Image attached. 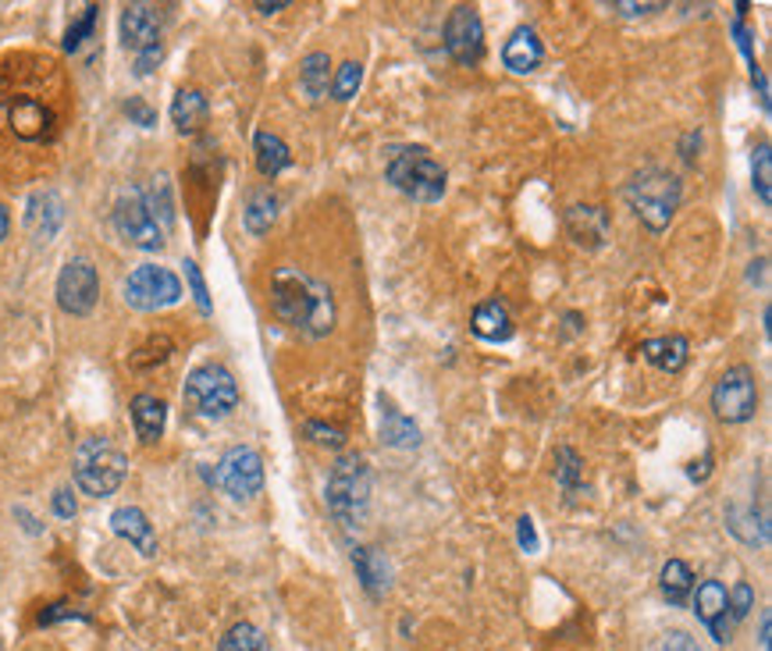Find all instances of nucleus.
<instances>
[{"label": "nucleus", "instance_id": "412c9836", "mask_svg": "<svg viewBox=\"0 0 772 651\" xmlns=\"http://www.w3.org/2000/svg\"><path fill=\"white\" fill-rule=\"evenodd\" d=\"M353 570L360 577L364 591L370 599H381L384 591H389V559H384V552L378 548H367V545H356L353 548Z\"/></svg>", "mask_w": 772, "mask_h": 651}, {"label": "nucleus", "instance_id": "aec40b11", "mask_svg": "<svg viewBox=\"0 0 772 651\" xmlns=\"http://www.w3.org/2000/svg\"><path fill=\"white\" fill-rule=\"evenodd\" d=\"M471 328H474V335L480 342H488V345H502V342L513 339V317H509V310L502 307L499 299L480 303V307L474 310V317H471Z\"/></svg>", "mask_w": 772, "mask_h": 651}, {"label": "nucleus", "instance_id": "7c9ffc66", "mask_svg": "<svg viewBox=\"0 0 772 651\" xmlns=\"http://www.w3.org/2000/svg\"><path fill=\"white\" fill-rule=\"evenodd\" d=\"M217 651H268V637L253 623H231L221 637Z\"/></svg>", "mask_w": 772, "mask_h": 651}, {"label": "nucleus", "instance_id": "72a5a7b5", "mask_svg": "<svg viewBox=\"0 0 772 651\" xmlns=\"http://www.w3.org/2000/svg\"><path fill=\"white\" fill-rule=\"evenodd\" d=\"M556 481L562 484V492H577V484L584 481V463L573 449L562 446L556 452Z\"/></svg>", "mask_w": 772, "mask_h": 651}, {"label": "nucleus", "instance_id": "09e8293b", "mask_svg": "<svg viewBox=\"0 0 772 651\" xmlns=\"http://www.w3.org/2000/svg\"><path fill=\"white\" fill-rule=\"evenodd\" d=\"M709 474H712V452H705V460L691 463V470H687V477H691V481H705Z\"/></svg>", "mask_w": 772, "mask_h": 651}, {"label": "nucleus", "instance_id": "5701e85b", "mask_svg": "<svg viewBox=\"0 0 772 651\" xmlns=\"http://www.w3.org/2000/svg\"><path fill=\"white\" fill-rule=\"evenodd\" d=\"M381 441L389 449H417L420 427L413 424L403 410H395L389 399H381Z\"/></svg>", "mask_w": 772, "mask_h": 651}, {"label": "nucleus", "instance_id": "a878e982", "mask_svg": "<svg viewBox=\"0 0 772 651\" xmlns=\"http://www.w3.org/2000/svg\"><path fill=\"white\" fill-rule=\"evenodd\" d=\"M206 96L200 90H178L175 93V104H171V121H175V129L182 132V135H192V132H200L203 129V121H206Z\"/></svg>", "mask_w": 772, "mask_h": 651}, {"label": "nucleus", "instance_id": "864d4df0", "mask_svg": "<svg viewBox=\"0 0 772 651\" xmlns=\"http://www.w3.org/2000/svg\"><path fill=\"white\" fill-rule=\"evenodd\" d=\"M288 4H285V0H282V4H257V11H260V15H274V11H285Z\"/></svg>", "mask_w": 772, "mask_h": 651}, {"label": "nucleus", "instance_id": "79ce46f5", "mask_svg": "<svg viewBox=\"0 0 772 651\" xmlns=\"http://www.w3.org/2000/svg\"><path fill=\"white\" fill-rule=\"evenodd\" d=\"M54 517H61V520H72L75 512H79V502H75V495H72V488H58L54 492Z\"/></svg>", "mask_w": 772, "mask_h": 651}, {"label": "nucleus", "instance_id": "a18cd8bd", "mask_svg": "<svg viewBox=\"0 0 772 651\" xmlns=\"http://www.w3.org/2000/svg\"><path fill=\"white\" fill-rule=\"evenodd\" d=\"M161 58H164V50H161V47L135 54V75H150V72H154V68L161 64Z\"/></svg>", "mask_w": 772, "mask_h": 651}, {"label": "nucleus", "instance_id": "f03ea898", "mask_svg": "<svg viewBox=\"0 0 772 651\" xmlns=\"http://www.w3.org/2000/svg\"><path fill=\"white\" fill-rule=\"evenodd\" d=\"M328 512L335 517L346 531H360L370 517V466L360 452L339 455L335 466L328 474L324 488Z\"/></svg>", "mask_w": 772, "mask_h": 651}, {"label": "nucleus", "instance_id": "de8ad7c7", "mask_svg": "<svg viewBox=\"0 0 772 651\" xmlns=\"http://www.w3.org/2000/svg\"><path fill=\"white\" fill-rule=\"evenodd\" d=\"M623 19H641V15H652V11H662L666 4H613Z\"/></svg>", "mask_w": 772, "mask_h": 651}, {"label": "nucleus", "instance_id": "e433bc0d", "mask_svg": "<svg viewBox=\"0 0 772 651\" xmlns=\"http://www.w3.org/2000/svg\"><path fill=\"white\" fill-rule=\"evenodd\" d=\"M96 15H100V8H93V4H90L86 11H82V19H79V22L72 25V29H68V33H64V50H68V54H72V50H79V47H82V39H86V36L93 33V25H96Z\"/></svg>", "mask_w": 772, "mask_h": 651}, {"label": "nucleus", "instance_id": "39448f33", "mask_svg": "<svg viewBox=\"0 0 772 651\" xmlns=\"http://www.w3.org/2000/svg\"><path fill=\"white\" fill-rule=\"evenodd\" d=\"M384 175L403 197L417 203H438L449 186L446 168L424 146H395L389 154V164H384Z\"/></svg>", "mask_w": 772, "mask_h": 651}, {"label": "nucleus", "instance_id": "f257e3e1", "mask_svg": "<svg viewBox=\"0 0 772 651\" xmlns=\"http://www.w3.org/2000/svg\"><path fill=\"white\" fill-rule=\"evenodd\" d=\"M271 310L302 339H328L335 331V293L299 268H278L271 279Z\"/></svg>", "mask_w": 772, "mask_h": 651}, {"label": "nucleus", "instance_id": "6ab92c4d", "mask_svg": "<svg viewBox=\"0 0 772 651\" xmlns=\"http://www.w3.org/2000/svg\"><path fill=\"white\" fill-rule=\"evenodd\" d=\"M641 356L662 374H680L687 367V356H691V342L684 335H662V339H648L641 345Z\"/></svg>", "mask_w": 772, "mask_h": 651}, {"label": "nucleus", "instance_id": "bb28decb", "mask_svg": "<svg viewBox=\"0 0 772 651\" xmlns=\"http://www.w3.org/2000/svg\"><path fill=\"white\" fill-rule=\"evenodd\" d=\"M658 588H662V594H666V602L673 608H684L687 602H691V591H694L691 566H687L684 559H669L658 573Z\"/></svg>", "mask_w": 772, "mask_h": 651}, {"label": "nucleus", "instance_id": "2f4dec72", "mask_svg": "<svg viewBox=\"0 0 772 651\" xmlns=\"http://www.w3.org/2000/svg\"><path fill=\"white\" fill-rule=\"evenodd\" d=\"M751 186L755 197L762 206L772 203V150L769 143H758V150L751 154Z\"/></svg>", "mask_w": 772, "mask_h": 651}, {"label": "nucleus", "instance_id": "c756f323", "mask_svg": "<svg viewBox=\"0 0 772 651\" xmlns=\"http://www.w3.org/2000/svg\"><path fill=\"white\" fill-rule=\"evenodd\" d=\"M726 528L734 531L744 545H765L769 542V520L755 517V506H729Z\"/></svg>", "mask_w": 772, "mask_h": 651}, {"label": "nucleus", "instance_id": "a211bd4d", "mask_svg": "<svg viewBox=\"0 0 772 651\" xmlns=\"http://www.w3.org/2000/svg\"><path fill=\"white\" fill-rule=\"evenodd\" d=\"M542 61H545V47H542V39H537V33L531 29V25H520V29L506 39V47H502V64L509 68V72H516V75H531Z\"/></svg>", "mask_w": 772, "mask_h": 651}, {"label": "nucleus", "instance_id": "9b49d317", "mask_svg": "<svg viewBox=\"0 0 772 651\" xmlns=\"http://www.w3.org/2000/svg\"><path fill=\"white\" fill-rule=\"evenodd\" d=\"M96 299H100V274H96L93 260H68L58 274V307L72 317H86L93 313Z\"/></svg>", "mask_w": 772, "mask_h": 651}, {"label": "nucleus", "instance_id": "a19ab883", "mask_svg": "<svg viewBox=\"0 0 772 651\" xmlns=\"http://www.w3.org/2000/svg\"><path fill=\"white\" fill-rule=\"evenodd\" d=\"M126 115H129L135 125H143V129H154V125H157V110L150 107V104H143L140 96H132V100H126Z\"/></svg>", "mask_w": 772, "mask_h": 651}, {"label": "nucleus", "instance_id": "b1692460", "mask_svg": "<svg viewBox=\"0 0 772 651\" xmlns=\"http://www.w3.org/2000/svg\"><path fill=\"white\" fill-rule=\"evenodd\" d=\"M331 58L324 50H313L299 61V90L310 104H321L331 90Z\"/></svg>", "mask_w": 772, "mask_h": 651}, {"label": "nucleus", "instance_id": "6e6552de", "mask_svg": "<svg viewBox=\"0 0 772 651\" xmlns=\"http://www.w3.org/2000/svg\"><path fill=\"white\" fill-rule=\"evenodd\" d=\"M712 413L723 424H748L758 413V381L748 364L723 370L712 388Z\"/></svg>", "mask_w": 772, "mask_h": 651}, {"label": "nucleus", "instance_id": "f704fd0d", "mask_svg": "<svg viewBox=\"0 0 772 651\" xmlns=\"http://www.w3.org/2000/svg\"><path fill=\"white\" fill-rule=\"evenodd\" d=\"M302 435H307L313 446H321V449H342L346 446V431L335 424H324V421H307L302 424Z\"/></svg>", "mask_w": 772, "mask_h": 651}, {"label": "nucleus", "instance_id": "c85d7f7f", "mask_svg": "<svg viewBox=\"0 0 772 651\" xmlns=\"http://www.w3.org/2000/svg\"><path fill=\"white\" fill-rule=\"evenodd\" d=\"M50 110L36 100H15L11 104V129H15L22 140H39L50 129Z\"/></svg>", "mask_w": 772, "mask_h": 651}, {"label": "nucleus", "instance_id": "cd10ccee", "mask_svg": "<svg viewBox=\"0 0 772 651\" xmlns=\"http://www.w3.org/2000/svg\"><path fill=\"white\" fill-rule=\"evenodd\" d=\"M253 154H257V171L264 178H278L288 164H293L288 146L274 132H257L253 135Z\"/></svg>", "mask_w": 772, "mask_h": 651}, {"label": "nucleus", "instance_id": "8fccbe9b", "mask_svg": "<svg viewBox=\"0 0 772 651\" xmlns=\"http://www.w3.org/2000/svg\"><path fill=\"white\" fill-rule=\"evenodd\" d=\"M765 268H769V260H755L751 264V271H748V282H765Z\"/></svg>", "mask_w": 772, "mask_h": 651}, {"label": "nucleus", "instance_id": "4468645a", "mask_svg": "<svg viewBox=\"0 0 772 651\" xmlns=\"http://www.w3.org/2000/svg\"><path fill=\"white\" fill-rule=\"evenodd\" d=\"M121 47L132 54L161 47V11L154 4H129L121 11Z\"/></svg>", "mask_w": 772, "mask_h": 651}, {"label": "nucleus", "instance_id": "7ed1b4c3", "mask_svg": "<svg viewBox=\"0 0 772 651\" xmlns=\"http://www.w3.org/2000/svg\"><path fill=\"white\" fill-rule=\"evenodd\" d=\"M72 474L79 492H86L93 498H107L115 495L129 477V455L121 452L115 441L104 435H90L79 441L75 460H72Z\"/></svg>", "mask_w": 772, "mask_h": 651}, {"label": "nucleus", "instance_id": "f3484780", "mask_svg": "<svg viewBox=\"0 0 772 651\" xmlns=\"http://www.w3.org/2000/svg\"><path fill=\"white\" fill-rule=\"evenodd\" d=\"M567 232L577 246L598 249L605 239H609V214L595 203H577L567 211Z\"/></svg>", "mask_w": 772, "mask_h": 651}, {"label": "nucleus", "instance_id": "c9c22d12", "mask_svg": "<svg viewBox=\"0 0 772 651\" xmlns=\"http://www.w3.org/2000/svg\"><path fill=\"white\" fill-rule=\"evenodd\" d=\"M175 350L171 345V339L168 335H157V339H150L146 345H140V350H135V356H132V367L135 370H143V367H154V364H164V359H168V353Z\"/></svg>", "mask_w": 772, "mask_h": 651}, {"label": "nucleus", "instance_id": "9d476101", "mask_svg": "<svg viewBox=\"0 0 772 651\" xmlns=\"http://www.w3.org/2000/svg\"><path fill=\"white\" fill-rule=\"evenodd\" d=\"M221 492L228 498H236V502H246V498L260 495L264 488V460H260V452L250 449V446H236L221 455V463L211 477Z\"/></svg>", "mask_w": 772, "mask_h": 651}, {"label": "nucleus", "instance_id": "49530a36", "mask_svg": "<svg viewBox=\"0 0 772 651\" xmlns=\"http://www.w3.org/2000/svg\"><path fill=\"white\" fill-rule=\"evenodd\" d=\"M54 619H82V623H86L90 616L86 613H75V608H68V605H50L47 613L39 616V623L47 627V623H54Z\"/></svg>", "mask_w": 772, "mask_h": 651}, {"label": "nucleus", "instance_id": "1a4fd4ad", "mask_svg": "<svg viewBox=\"0 0 772 651\" xmlns=\"http://www.w3.org/2000/svg\"><path fill=\"white\" fill-rule=\"evenodd\" d=\"M115 228L118 235L135 249H146V253H157L164 246V228L157 225L154 211L143 197V189H121V197L115 200Z\"/></svg>", "mask_w": 772, "mask_h": 651}, {"label": "nucleus", "instance_id": "37998d69", "mask_svg": "<svg viewBox=\"0 0 772 651\" xmlns=\"http://www.w3.org/2000/svg\"><path fill=\"white\" fill-rule=\"evenodd\" d=\"M734 36H737V47H740V54H744V58H748V68H758V61H755V47H751L755 33H751L748 25H744L740 19L734 22Z\"/></svg>", "mask_w": 772, "mask_h": 651}, {"label": "nucleus", "instance_id": "423d86ee", "mask_svg": "<svg viewBox=\"0 0 772 651\" xmlns=\"http://www.w3.org/2000/svg\"><path fill=\"white\" fill-rule=\"evenodd\" d=\"M186 406L203 421H221L239 406V384L228 367L203 364L186 378Z\"/></svg>", "mask_w": 772, "mask_h": 651}, {"label": "nucleus", "instance_id": "ddd939ff", "mask_svg": "<svg viewBox=\"0 0 772 651\" xmlns=\"http://www.w3.org/2000/svg\"><path fill=\"white\" fill-rule=\"evenodd\" d=\"M691 605L698 623H705L712 641L726 644L729 634H734V619H729V591L720 580H701L698 591H691Z\"/></svg>", "mask_w": 772, "mask_h": 651}, {"label": "nucleus", "instance_id": "5fc2aeb1", "mask_svg": "<svg viewBox=\"0 0 772 651\" xmlns=\"http://www.w3.org/2000/svg\"><path fill=\"white\" fill-rule=\"evenodd\" d=\"M758 641H762V648L769 651V613H762V637H758Z\"/></svg>", "mask_w": 772, "mask_h": 651}, {"label": "nucleus", "instance_id": "4be33fe9", "mask_svg": "<svg viewBox=\"0 0 772 651\" xmlns=\"http://www.w3.org/2000/svg\"><path fill=\"white\" fill-rule=\"evenodd\" d=\"M164 424H168V406L161 403L157 395H135L132 399V427L140 435L143 446H154L164 435Z\"/></svg>", "mask_w": 772, "mask_h": 651}, {"label": "nucleus", "instance_id": "dca6fc26", "mask_svg": "<svg viewBox=\"0 0 772 651\" xmlns=\"http://www.w3.org/2000/svg\"><path fill=\"white\" fill-rule=\"evenodd\" d=\"M110 531L118 537H126L129 545H135V552L146 559L157 556V534H154V523L146 520V512L140 506H121L110 512Z\"/></svg>", "mask_w": 772, "mask_h": 651}, {"label": "nucleus", "instance_id": "f8f14e48", "mask_svg": "<svg viewBox=\"0 0 772 651\" xmlns=\"http://www.w3.org/2000/svg\"><path fill=\"white\" fill-rule=\"evenodd\" d=\"M446 50L463 68L485 58V25H480V15L474 8H452V15L446 19Z\"/></svg>", "mask_w": 772, "mask_h": 651}, {"label": "nucleus", "instance_id": "58836bf2", "mask_svg": "<svg viewBox=\"0 0 772 651\" xmlns=\"http://www.w3.org/2000/svg\"><path fill=\"white\" fill-rule=\"evenodd\" d=\"M652 651H705L687 630H669L652 644Z\"/></svg>", "mask_w": 772, "mask_h": 651}, {"label": "nucleus", "instance_id": "3c124183", "mask_svg": "<svg viewBox=\"0 0 772 651\" xmlns=\"http://www.w3.org/2000/svg\"><path fill=\"white\" fill-rule=\"evenodd\" d=\"M15 517H19V520H25V531H29V534H39V531H44V528H39V523H36L33 517H25V509H15Z\"/></svg>", "mask_w": 772, "mask_h": 651}, {"label": "nucleus", "instance_id": "20e7f679", "mask_svg": "<svg viewBox=\"0 0 772 651\" xmlns=\"http://www.w3.org/2000/svg\"><path fill=\"white\" fill-rule=\"evenodd\" d=\"M627 203L630 211L644 221L648 232H666L673 225V217L680 211L684 186L677 175L662 171V168H644L627 182Z\"/></svg>", "mask_w": 772, "mask_h": 651}, {"label": "nucleus", "instance_id": "603ef678", "mask_svg": "<svg viewBox=\"0 0 772 651\" xmlns=\"http://www.w3.org/2000/svg\"><path fill=\"white\" fill-rule=\"evenodd\" d=\"M8 228H11V221H8V211H4V206H0V242H4V239H8Z\"/></svg>", "mask_w": 772, "mask_h": 651}, {"label": "nucleus", "instance_id": "4c0bfd02", "mask_svg": "<svg viewBox=\"0 0 772 651\" xmlns=\"http://www.w3.org/2000/svg\"><path fill=\"white\" fill-rule=\"evenodd\" d=\"M751 608H755V588L748 584V580H740V584L729 591V619L740 623Z\"/></svg>", "mask_w": 772, "mask_h": 651}, {"label": "nucleus", "instance_id": "393cba45", "mask_svg": "<svg viewBox=\"0 0 772 651\" xmlns=\"http://www.w3.org/2000/svg\"><path fill=\"white\" fill-rule=\"evenodd\" d=\"M274 217H278V197H274L268 186L253 189L250 200H246V206H242V228L260 239V235L271 232Z\"/></svg>", "mask_w": 772, "mask_h": 651}, {"label": "nucleus", "instance_id": "ea45409f", "mask_svg": "<svg viewBox=\"0 0 772 651\" xmlns=\"http://www.w3.org/2000/svg\"><path fill=\"white\" fill-rule=\"evenodd\" d=\"M186 282H189V288H192V299H197V307L203 310V313H211L214 307H211V293H206V282H203V274H200V268L192 264V260H186Z\"/></svg>", "mask_w": 772, "mask_h": 651}, {"label": "nucleus", "instance_id": "473e14b6", "mask_svg": "<svg viewBox=\"0 0 772 651\" xmlns=\"http://www.w3.org/2000/svg\"><path fill=\"white\" fill-rule=\"evenodd\" d=\"M360 82H364V64L360 61H346L335 75H331V96L346 104V100H353V96H356V90H360Z\"/></svg>", "mask_w": 772, "mask_h": 651}, {"label": "nucleus", "instance_id": "c03bdc74", "mask_svg": "<svg viewBox=\"0 0 772 651\" xmlns=\"http://www.w3.org/2000/svg\"><path fill=\"white\" fill-rule=\"evenodd\" d=\"M516 542H520V548L523 552H537V531H534V520L531 517H520V523H516Z\"/></svg>", "mask_w": 772, "mask_h": 651}, {"label": "nucleus", "instance_id": "2eb2a0df", "mask_svg": "<svg viewBox=\"0 0 772 651\" xmlns=\"http://www.w3.org/2000/svg\"><path fill=\"white\" fill-rule=\"evenodd\" d=\"M64 225V203L54 189H39L25 203V232L33 235L36 242H50L54 235Z\"/></svg>", "mask_w": 772, "mask_h": 651}, {"label": "nucleus", "instance_id": "0eeeda50", "mask_svg": "<svg viewBox=\"0 0 772 651\" xmlns=\"http://www.w3.org/2000/svg\"><path fill=\"white\" fill-rule=\"evenodd\" d=\"M121 296H126L129 307L140 310V313L168 310V307H175L178 299H182V282H178V274L168 271V268L143 264V268H135L126 279Z\"/></svg>", "mask_w": 772, "mask_h": 651}]
</instances>
